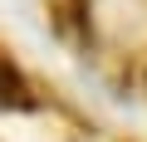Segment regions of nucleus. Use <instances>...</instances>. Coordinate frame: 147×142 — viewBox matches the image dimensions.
Listing matches in <instances>:
<instances>
[{
    "instance_id": "obj_1",
    "label": "nucleus",
    "mask_w": 147,
    "mask_h": 142,
    "mask_svg": "<svg viewBox=\"0 0 147 142\" xmlns=\"http://www.w3.org/2000/svg\"><path fill=\"white\" fill-rule=\"evenodd\" d=\"M20 93H25V83H20V74H15V69H10L5 59H0V103H25Z\"/></svg>"
}]
</instances>
